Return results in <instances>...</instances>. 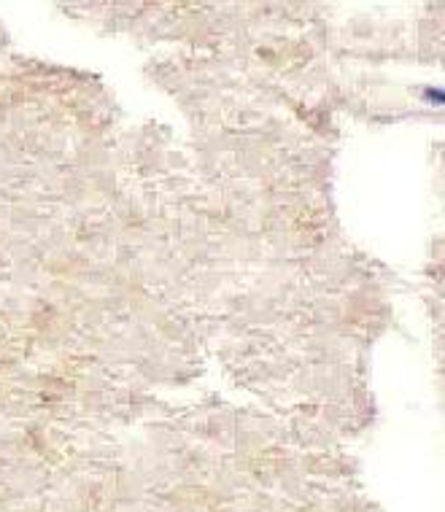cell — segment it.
<instances>
[]
</instances>
